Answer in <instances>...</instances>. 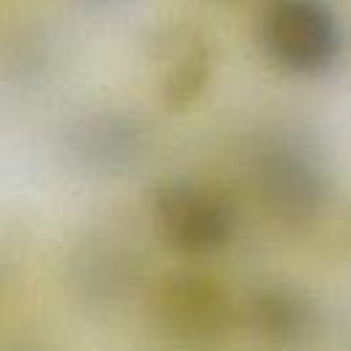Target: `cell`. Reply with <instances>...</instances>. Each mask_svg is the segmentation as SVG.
<instances>
[{
    "label": "cell",
    "mask_w": 351,
    "mask_h": 351,
    "mask_svg": "<svg viewBox=\"0 0 351 351\" xmlns=\"http://www.w3.org/2000/svg\"><path fill=\"white\" fill-rule=\"evenodd\" d=\"M60 143L69 165L82 176L126 178L148 162L154 129L134 110L90 107L69 118Z\"/></svg>",
    "instance_id": "obj_5"
},
{
    "label": "cell",
    "mask_w": 351,
    "mask_h": 351,
    "mask_svg": "<svg viewBox=\"0 0 351 351\" xmlns=\"http://www.w3.org/2000/svg\"><path fill=\"white\" fill-rule=\"evenodd\" d=\"M3 285H5V269H3V263H0V291H3Z\"/></svg>",
    "instance_id": "obj_11"
},
{
    "label": "cell",
    "mask_w": 351,
    "mask_h": 351,
    "mask_svg": "<svg viewBox=\"0 0 351 351\" xmlns=\"http://www.w3.org/2000/svg\"><path fill=\"white\" fill-rule=\"evenodd\" d=\"M88 8H96V11H115L121 5H126L129 0H82Z\"/></svg>",
    "instance_id": "obj_9"
},
{
    "label": "cell",
    "mask_w": 351,
    "mask_h": 351,
    "mask_svg": "<svg viewBox=\"0 0 351 351\" xmlns=\"http://www.w3.org/2000/svg\"><path fill=\"white\" fill-rule=\"evenodd\" d=\"M151 315L159 335L181 351H211L239 324V304L208 271L170 269L151 291Z\"/></svg>",
    "instance_id": "obj_3"
},
{
    "label": "cell",
    "mask_w": 351,
    "mask_h": 351,
    "mask_svg": "<svg viewBox=\"0 0 351 351\" xmlns=\"http://www.w3.org/2000/svg\"><path fill=\"white\" fill-rule=\"evenodd\" d=\"M255 36L266 60L291 77H321L343 55V25L326 0H266Z\"/></svg>",
    "instance_id": "obj_4"
},
{
    "label": "cell",
    "mask_w": 351,
    "mask_h": 351,
    "mask_svg": "<svg viewBox=\"0 0 351 351\" xmlns=\"http://www.w3.org/2000/svg\"><path fill=\"white\" fill-rule=\"evenodd\" d=\"M151 219L162 241L184 258L225 252L241 225L233 192L217 181L173 173L151 186Z\"/></svg>",
    "instance_id": "obj_2"
},
{
    "label": "cell",
    "mask_w": 351,
    "mask_h": 351,
    "mask_svg": "<svg viewBox=\"0 0 351 351\" xmlns=\"http://www.w3.org/2000/svg\"><path fill=\"white\" fill-rule=\"evenodd\" d=\"M252 186L271 219L285 228H304L324 214L332 176L307 134L277 129L252 151Z\"/></svg>",
    "instance_id": "obj_1"
},
{
    "label": "cell",
    "mask_w": 351,
    "mask_h": 351,
    "mask_svg": "<svg viewBox=\"0 0 351 351\" xmlns=\"http://www.w3.org/2000/svg\"><path fill=\"white\" fill-rule=\"evenodd\" d=\"M69 285L93 310L123 307L145 282V258L137 244L112 230L88 233L69 255Z\"/></svg>",
    "instance_id": "obj_6"
},
{
    "label": "cell",
    "mask_w": 351,
    "mask_h": 351,
    "mask_svg": "<svg viewBox=\"0 0 351 351\" xmlns=\"http://www.w3.org/2000/svg\"><path fill=\"white\" fill-rule=\"evenodd\" d=\"M5 351H47L41 343H36V340H16L14 346H8Z\"/></svg>",
    "instance_id": "obj_10"
},
{
    "label": "cell",
    "mask_w": 351,
    "mask_h": 351,
    "mask_svg": "<svg viewBox=\"0 0 351 351\" xmlns=\"http://www.w3.org/2000/svg\"><path fill=\"white\" fill-rule=\"evenodd\" d=\"M239 321L266 351H307L321 329L313 293L291 280H263L239 304Z\"/></svg>",
    "instance_id": "obj_7"
},
{
    "label": "cell",
    "mask_w": 351,
    "mask_h": 351,
    "mask_svg": "<svg viewBox=\"0 0 351 351\" xmlns=\"http://www.w3.org/2000/svg\"><path fill=\"white\" fill-rule=\"evenodd\" d=\"M145 55L159 74V101L167 112H186L208 88L214 52L200 27L162 22L145 36Z\"/></svg>",
    "instance_id": "obj_8"
}]
</instances>
